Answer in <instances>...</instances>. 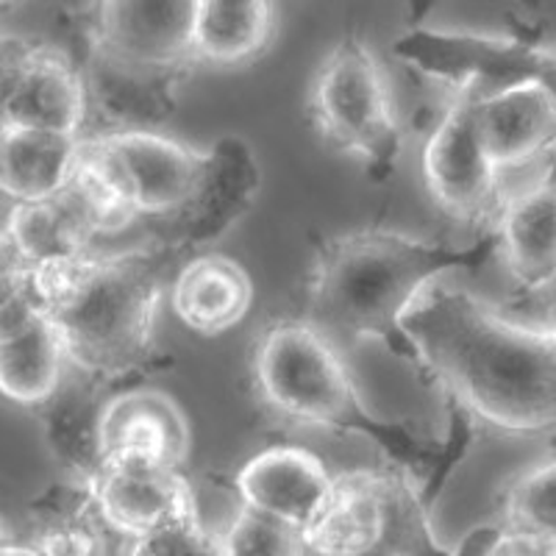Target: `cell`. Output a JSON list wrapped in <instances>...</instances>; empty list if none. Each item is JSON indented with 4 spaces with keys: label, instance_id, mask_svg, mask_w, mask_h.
<instances>
[{
    "label": "cell",
    "instance_id": "cell-28",
    "mask_svg": "<svg viewBox=\"0 0 556 556\" xmlns=\"http://www.w3.org/2000/svg\"><path fill=\"white\" fill-rule=\"evenodd\" d=\"M23 270H26V265H23V260H20L17 251H14L12 240H9V235L3 231V226H0V278L14 276V273Z\"/></svg>",
    "mask_w": 556,
    "mask_h": 556
},
{
    "label": "cell",
    "instance_id": "cell-27",
    "mask_svg": "<svg viewBox=\"0 0 556 556\" xmlns=\"http://www.w3.org/2000/svg\"><path fill=\"white\" fill-rule=\"evenodd\" d=\"M554 545V538L501 529V534L495 538V543L484 551V556H556Z\"/></svg>",
    "mask_w": 556,
    "mask_h": 556
},
{
    "label": "cell",
    "instance_id": "cell-23",
    "mask_svg": "<svg viewBox=\"0 0 556 556\" xmlns=\"http://www.w3.org/2000/svg\"><path fill=\"white\" fill-rule=\"evenodd\" d=\"M504 529L523 534L554 538L556 529V468L554 459H543L523 470L509 484L504 498Z\"/></svg>",
    "mask_w": 556,
    "mask_h": 556
},
{
    "label": "cell",
    "instance_id": "cell-6",
    "mask_svg": "<svg viewBox=\"0 0 556 556\" xmlns=\"http://www.w3.org/2000/svg\"><path fill=\"white\" fill-rule=\"evenodd\" d=\"M426 518L404 476L392 470L334 473V493L301 534L306 556H424Z\"/></svg>",
    "mask_w": 556,
    "mask_h": 556
},
{
    "label": "cell",
    "instance_id": "cell-1",
    "mask_svg": "<svg viewBox=\"0 0 556 556\" xmlns=\"http://www.w3.org/2000/svg\"><path fill=\"white\" fill-rule=\"evenodd\" d=\"M399 331L437 384L490 431L534 437L554 426V326L504 315L437 278L412 301Z\"/></svg>",
    "mask_w": 556,
    "mask_h": 556
},
{
    "label": "cell",
    "instance_id": "cell-11",
    "mask_svg": "<svg viewBox=\"0 0 556 556\" xmlns=\"http://www.w3.org/2000/svg\"><path fill=\"white\" fill-rule=\"evenodd\" d=\"M195 0L101 3L96 12V56L148 76H178L192 64Z\"/></svg>",
    "mask_w": 556,
    "mask_h": 556
},
{
    "label": "cell",
    "instance_id": "cell-15",
    "mask_svg": "<svg viewBox=\"0 0 556 556\" xmlns=\"http://www.w3.org/2000/svg\"><path fill=\"white\" fill-rule=\"evenodd\" d=\"M556 184L554 165L543 167L523 187L506 192L498 208L501 256L523 292L554 287L556 270Z\"/></svg>",
    "mask_w": 556,
    "mask_h": 556
},
{
    "label": "cell",
    "instance_id": "cell-24",
    "mask_svg": "<svg viewBox=\"0 0 556 556\" xmlns=\"http://www.w3.org/2000/svg\"><path fill=\"white\" fill-rule=\"evenodd\" d=\"M217 534L223 556H306L301 531L245 506Z\"/></svg>",
    "mask_w": 556,
    "mask_h": 556
},
{
    "label": "cell",
    "instance_id": "cell-3",
    "mask_svg": "<svg viewBox=\"0 0 556 556\" xmlns=\"http://www.w3.org/2000/svg\"><path fill=\"white\" fill-rule=\"evenodd\" d=\"M481 260L443 242L399 231H351L331 237L315 256L304 320L326 340L359 345L401 340L399 323L424 287L451 267Z\"/></svg>",
    "mask_w": 556,
    "mask_h": 556
},
{
    "label": "cell",
    "instance_id": "cell-13",
    "mask_svg": "<svg viewBox=\"0 0 556 556\" xmlns=\"http://www.w3.org/2000/svg\"><path fill=\"white\" fill-rule=\"evenodd\" d=\"M240 506L292 526L304 534L329 506L334 473L317 454L298 445H273L237 470Z\"/></svg>",
    "mask_w": 556,
    "mask_h": 556
},
{
    "label": "cell",
    "instance_id": "cell-29",
    "mask_svg": "<svg viewBox=\"0 0 556 556\" xmlns=\"http://www.w3.org/2000/svg\"><path fill=\"white\" fill-rule=\"evenodd\" d=\"M23 287H26V270L0 278V309H3V306H7L14 295H20V290H23Z\"/></svg>",
    "mask_w": 556,
    "mask_h": 556
},
{
    "label": "cell",
    "instance_id": "cell-20",
    "mask_svg": "<svg viewBox=\"0 0 556 556\" xmlns=\"http://www.w3.org/2000/svg\"><path fill=\"white\" fill-rule=\"evenodd\" d=\"M81 137L28 128L0 131V195L14 203L48 201L73 181Z\"/></svg>",
    "mask_w": 556,
    "mask_h": 556
},
{
    "label": "cell",
    "instance_id": "cell-10",
    "mask_svg": "<svg viewBox=\"0 0 556 556\" xmlns=\"http://www.w3.org/2000/svg\"><path fill=\"white\" fill-rule=\"evenodd\" d=\"M395 51L401 59L434 76V81L448 84V89L470 84L481 89V96H493L498 89L529 78H554L551 51L515 37L417 31L399 42Z\"/></svg>",
    "mask_w": 556,
    "mask_h": 556
},
{
    "label": "cell",
    "instance_id": "cell-17",
    "mask_svg": "<svg viewBox=\"0 0 556 556\" xmlns=\"http://www.w3.org/2000/svg\"><path fill=\"white\" fill-rule=\"evenodd\" d=\"M253 301V281L240 262L206 253L187 262L173 278L170 306L178 320L203 337L240 326Z\"/></svg>",
    "mask_w": 556,
    "mask_h": 556
},
{
    "label": "cell",
    "instance_id": "cell-12",
    "mask_svg": "<svg viewBox=\"0 0 556 556\" xmlns=\"http://www.w3.org/2000/svg\"><path fill=\"white\" fill-rule=\"evenodd\" d=\"M476 128L486 162L501 176L506 192L509 173L554 162V87L529 78L481 96L476 101Z\"/></svg>",
    "mask_w": 556,
    "mask_h": 556
},
{
    "label": "cell",
    "instance_id": "cell-4",
    "mask_svg": "<svg viewBox=\"0 0 556 556\" xmlns=\"http://www.w3.org/2000/svg\"><path fill=\"white\" fill-rule=\"evenodd\" d=\"M309 114L334 151L359 159L376 178L390 176L401 153V123L374 48L348 37L317 67Z\"/></svg>",
    "mask_w": 556,
    "mask_h": 556
},
{
    "label": "cell",
    "instance_id": "cell-22",
    "mask_svg": "<svg viewBox=\"0 0 556 556\" xmlns=\"http://www.w3.org/2000/svg\"><path fill=\"white\" fill-rule=\"evenodd\" d=\"M64 348L51 320L39 315L20 337L0 342V395L20 406H42L59 392Z\"/></svg>",
    "mask_w": 556,
    "mask_h": 556
},
{
    "label": "cell",
    "instance_id": "cell-5",
    "mask_svg": "<svg viewBox=\"0 0 556 556\" xmlns=\"http://www.w3.org/2000/svg\"><path fill=\"white\" fill-rule=\"evenodd\" d=\"M251 374L262 404L287 424L345 426L359 412L340 348L304 317L276 320L262 331Z\"/></svg>",
    "mask_w": 556,
    "mask_h": 556
},
{
    "label": "cell",
    "instance_id": "cell-2",
    "mask_svg": "<svg viewBox=\"0 0 556 556\" xmlns=\"http://www.w3.org/2000/svg\"><path fill=\"white\" fill-rule=\"evenodd\" d=\"M165 253H96L26 267L64 359L84 374L123 376L153 351Z\"/></svg>",
    "mask_w": 556,
    "mask_h": 556
},
{
    "label": "cell",
    "instance_id": "cell-9",
    "mask_svg": "<svg viewBox=\"0 0 556 556\" xmlns=\"http://www.w3.org/2000/svg\"><path fill=\"white\" fill-rule=\"evenodd\" d=\"M84 486L103 529L126 543L201 515L195 490L181 470L139 456L96 459Z\"/></svg>",
    "mask_w": 556,
    "mask_h": 556
},
{
    "label": "cell",
    "instance_id": "cell-18",
    "mask_svg": "<svg viewBox=\"0 0 556 556\" xmlns=\"http://www.w3.org/2000/svg\"><path fill=\"white\" fill-rule=\"evenodd\" d=\"M276 17L265 0H195L192 64L231 70L256 62L276 34Z\"/></svg>",
    "mask_w": 556,
    "mask_h": 556
},
{
    "label": "cell",
    "instance_id": "cell-14",
    "mask_svg": "<svg viewBox=\"0 0 556 556\" xmlns=\"http://www.w3.org/2000/svg\"><path fill=\"white\" fill-rule=\"evenodd\" d=\"M190 445V420L162 390L121 392L98 415L96 459L139 456L181 470Z\"/></svg>",
    "mask_w": 556,
    "mask_h": 556
},
{
    "label": "cell",
    "instance_id": "cell-7",
    "mask_svg": "<svg viewBox=\"0 0 556 556\" xmlns=\"http://www.w3.org/2000/svg\"><path fill=\"white\" fill-rule=\"evenodd\" d=\"M81 162L106 181L128 215L139 220L181 215L201 190L208 153L146 128H117L81 137Z\"/></svg>",
    "mask_w": 556,
    "mask_h": 556
},
{
    "label": "cell",
    "instance_id": "cell-19",
    "mask_svg": "<svg viewBox=\"0 0 556 556\" xmlns=\"http://www.w3.org/2000/svg\"><path fill=\"white\" fill-rule=\"evenodd\" d=\"M3 231L26 267L76 260L92 251L96 237H101L84 203L73 195L70 187L48 201L14 203Z\"/></svg>",
    "mask_w": 556,
    "mask_h": 556
},
{
    "label": "cell",
    "instance_id": "cell-26",
    "mask_svg": "<svg viewBox=\"0 0 556 556\" xmlns=\"http://www.w3.org/2000/svg\"><path fill=\"white\" fill-rule=\"evenodd\" d=\"M28 51H31V45L26 39L0 34V128H3V109H7L9 96L17 84L20 70L26 64Z\"/></svg>",
    "mask_w": 556,
    "mask_h": 556
},
{
    "label": "cell",
    "instance_id": "cell-25",
    "mask_svg": "<svg viewBox=\"0 0 556 556\" xmlns=\"http://www.w3.org/2000/svg\"><path fill=\"white\" fill-rule=\"evenodd\" d=\"M121 556H223L220 534L198 518L156 529L146 538L128 540Z\"/></svg>",
    "mask_w": 556,
    "mask_h": 556
},
{
    "label": "cell",
    "instance_id": "cell-30",
    "mask_svg": "<svg viewBox=\"0 0 556 556\" xmlns=\"http://www.w3.org/2000/svg\"><path fill=\"white\" fill-rule=\"evenodd\" d=\"M0 556H34L28 551V545H20L14 540V534L9 531V526L3 520H0Z\"/></svg>",
    "mask_w": 556,
    "mask_h": 556
},
{
    "label": "cell",
    "instance_id": "cell-21",
    "mask_svg": "<svg viewBox=\"0 0 556 556\" xmlns=\"http://www.w3.org/2000/svg\"><path fill=\"white\" fill-rule=\"evenodd\" d=\"M256 184H260V173H256V162L251 159L248 148L240 139L220 142L208 153L201 190L192 198L190 206L176 217L181 235L187 240L192 235L215 237L251 203Z\"/></svg>",
    "mask_w": 556,
    "mask_h": 556
},
{
    "label": "cell",
    "instance_id": "cell-8",
    "mask_svg": "<svg viewBox=\"0 0 556 556\" xmlns=\"http://www.w3.org/2000/svg\"><path fill=\"white\" fill-rule=\"evenodd\" d=\"M481 89L459 84L424 146V181L434 206L462 226H481L498 217L504 181L490 167L476 128Z\"/></svg>",
    "mask_w": 556,
    "mask_h": 556
},
{
    "label": "cell",
    "instance_id": "cell-16",
    "mask_svg": "<svg viewBox=\"0 0 556 556\" xmlns=\"http://www.w3.org/2000/svg\"><path fill=\"white\" fill-rule=\"evenodd\" d=\"M87 106V81L76 70V64L56 48L31 45L7 109H3V128L81 137Z\"/></svg>",
    "mask_w": 556,
    "mask_h": 556
}]
</instances>
